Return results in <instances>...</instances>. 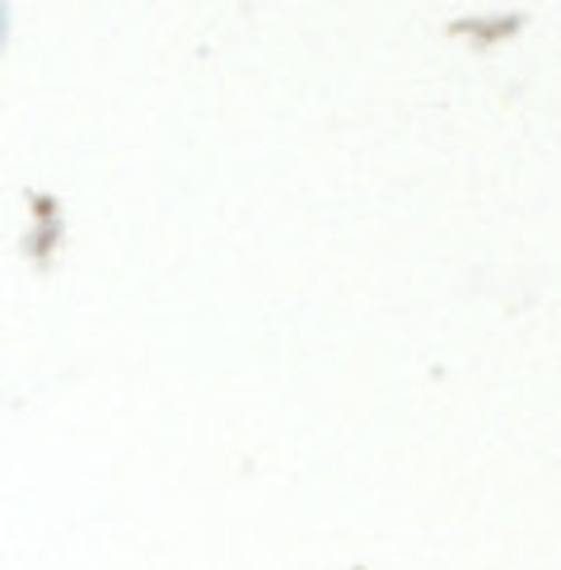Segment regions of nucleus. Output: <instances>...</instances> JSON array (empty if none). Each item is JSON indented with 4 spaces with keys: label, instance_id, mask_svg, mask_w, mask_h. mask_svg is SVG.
Returning <instances> with one entry per match:
<instances>
[]
</instances>
